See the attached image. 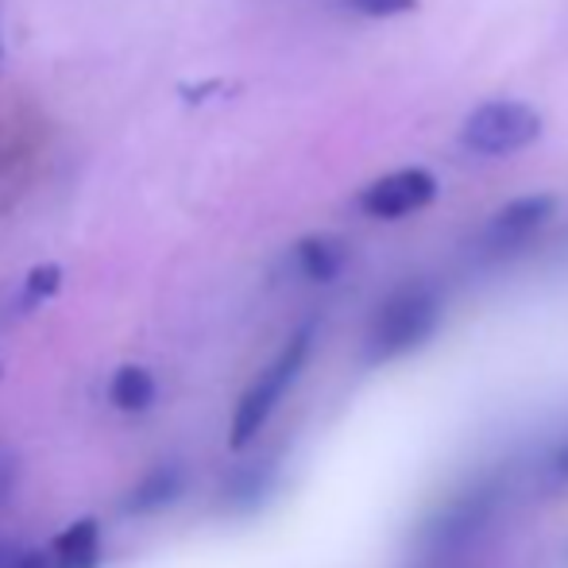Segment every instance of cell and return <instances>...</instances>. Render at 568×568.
<instances>
[{"mask_svg":"<svg viewBox=\"0 0 568 568\" xmlns=\"http://www.w3.org/2000/svg\"><path fill=\"white\" fill-rule=\"evenodd\" d=\"M437 325H442V298H437L434 286L426 283L398 286V291L387 294V302L372 317L367 359L372 364H390V359L410 356V352H418L422 344L434 337Z\"/></svg>","mask_w":568,"mask_h":568,"instance_id":"obj_1","label":"cell"},{"mask_svg":"<svg viewBox=\"0 0 568 568\" xmlns=\"http://www.w3.org/2000/svg\"><path fill=\"white\" fill-rule=\"evenodd\" d=\"M310 348H314V325H302L291 341L283 344L275 359L247 383V390L240 395L236 410H232V426H229V449L240 453L260 437V429L267 426V418L275 414V406L283 403V395L294 387V379L302 375L310 359Z\"/></svg>","mask_w":568,"mask_h":568,"instance_id":"obj_2","label":"cell"},{"mask_svg":"<svg viewBox=\"0 0 568 568\" xmlns=\"http://www.w3.org/2000/svg\"><path fill=\"white\" fill-rule=\"evenodd\" d=\"M541 135V116L523 101H484L479 109H471L460 124V143L476 155L503 159L526 151Z\"/></svg>","mask_w":568,"mask_h":568,"instance_id":"obj_3","label":"cell"},{"mask_svg":"<svg viewBox=\"0 0 568 568\" xmlns=\"http://www.w3.org/2000/svg\"><path fill=\"white\" fill-rule=\"evenodd\" d=\"M437 197V179L422 166H406V171H390L383 179H375L372 186L359 190L356 205L359 213L375 221H398L422 213Z\"/></svg>","mask_w":568,"mask_h":568,"instance_id":"obj_4","label":"cell"},{"mask_svg":"<svg viewBox=\"0 0 568 568\" xmlns=\"http://www.w3.org/2000/svg\"><path fill=\"white\" fill-rule=\"evenodd\" d=\"M554 210H557V202L549 194L515 197V202H507L491 221H487L484 240H479V244H484L487 255L518 252V247L530 244V240L546 229V221L554 217Z\"/></svg>","mask_w":568,"mask_h":568,"instance_id":"obj_5","label":"cell"},{"mask_svg":"<svg viewBox=\"0 0 568 568\" xmlns=\"http://www.w3.org/2000/svg\"><path fill=\"white\" fill-rule=\"evenodd\" d=\"M495 515V487H471L460 499H453L442 515L429 523V541L437 549H456L471 541Z\"/></svg>","mask_w":568,"mask_h":568,"instance_id":"obj_6","label":"cell"},{"mask_svg":"<svg viewBox=\"0 0 568 568\" xmlns=\"http://www.w3.org/2000/svg\"><path fill=\"white\" fill-rule=\"evenodd\" d=\"M51 568H98L101 561V526L98 518H78L47 546Z\"/></svg>","mask_w":568,"mask_h":568,"instance_id":"obj_7","label":"cell"},{"mask_svg":"<svg viewBox=\"0 0 568 568\" xmlns=\"http://www.w3.org/2000/svg\"><path fill=\"white\" fill-rule=\"evenodd\" d=\"M294 260L310 283H333L348 263V247L337 236H306L294 247Z\"/></svg>","mask_w":568,"mask_h":568,"instance_id":"obj_8","label":"cell"},{"mask_svg":"<svg viewBox=\"0 0 568 568\" xmlns=\"http://www.w3.org/2000/svg\"><path fill=\"white\" fill-rule=\"evenodd\" d=\"M182 495V471L179 468H155L148 479H140L135 484V491L128 495V515H151V510L166 507V503H174Z\"/></svg>","mask_w":568,"mask_h":568,"instance_id":"obj_9","label":"cell"},{"mask_svg":"<svg viewBox=\"0 0 568 568\" xmlns=\"http://www.w3.org/2000/svg\"><path fill=\"white\" fill-rule=\"evenodd\" d=\"M109 398H113L116 410L124 414H143L151 403H155V375L140 364H124L113 375V387H109Z\"/></svg>","mask_w":568,"mask_h":568,"instance_id":"obj_10","label":"cell"},{"mask_svg":"<svg viewBox=\"0 0 568 568\" xmlns=\"http://www.w3.org/2000/svg\"><path fill=\"white\" fill-rule=\"evenodd\" d=\"M267 491H271V468L267 464H252V468H240L236 476H229L225 503L232 510H252L267 499Z\"/></svg>","mask_w":568,"mask_h":568,"instance_id":"obj_11","label":"cell"},{"mask_svg":"<svg viewBox=\"0 0 568 568\" xmlns=\"http://www.w3.org/2000/svg\"><path fill=\"white\" fill-rule=\"evenodd\" d=\"M59 291H62V267L39 263V267H31L28 278H23V306H39V302L54 298Z\"/></svg>","mask_w":568,"mask_h":568,"instance_id":"obj_12","label":"cell"},{"mask_svg":"<svg viewBox=\"0 0 568 568\" xmlns=\"http://www.w3.org/2000/svg\"><path fill=\"white\" fill-rule=\"evenodd\" d=\"M541 484L546 491H568V434L557 437L554 445L541 456Z\"/></svg>","mask_w":568,"mask_h":568,"instance_id":"obj_13","label":"cell"},{"mask_svg":"<svg viewBox=\"0 0 568 568\" xmlns=\"http://www.w3.org/2000/svg\"><path fill=\"white\" fill-rule=\"evenodd\" d=\"M352 12L372 16V20H390V16H406L418 8V0H344Z\"/></svg>","mask_w":568,"mask_h":568,"instance_id":"obj_14","label":"cell"},{"mask_svg":"<svg viewBox=\"0 0 568 568\" xmlns=\"http://www.w3.org/2000/svg\"><path fill=\"white\" fill-rule=\"evenodd\" d=\"M23 554H28V549H23L20 541H0V568H20Z\"/></svg>","mask_w":568,"mask_h":568,"instance_id":"obj_15","label":"cell"},{"mask_svg":"<svg viewBox=\"0 0 568 568\" xmlns=\"http://www.w3.org/2000/svg\"><path fill=\"white\" fill-rule=\"evenodd\" d=\"M12 476H16V464L8 453H0V503H4V495L12 491Z\"/></svg>","mask_w":568,"mask_h":568,"instance_id":"obj_16","label":"cell"},{"mask_svg":"<svg viewBox=\"0 0 568 568\" xmlns=\"http://www.w3.org/2000/svg\"><path fill=\"white\" fill-rule=\"evenodd\" d=\"M0 59H4V47H0Z\"/></svg>","mask_w":568,"mask_h":568,"instance_id":"obj_17","label":"cell"}]
</instances>
